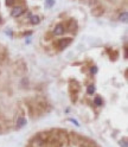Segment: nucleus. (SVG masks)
I'll list each match as a JSON object with an SVG mask.
<instances>
[{
	"label": "nucleus",
	"instance_id": "20",
	"mask_svg": "<svg viewBox=\"0 0 128 147\" xmlns=\"http://www.w3.org/2000/svg\"><path fill=\"white\" fill-rule=\"evenodd\" d=\"M120 145H121V147H127V140H126V139H123V142L121 141V142H120Z\"/></svg>",
	"mask_w": 128,
	"mask_h": 147
},
{
	"label": "nucleus",
	"instance_id": "2",
	"mask_svg": "<svg viewBox=\"0 0 128 147\" xmlns=\"http://www.w3.org/2000/svg\"><path fill=\"white\" fill-rule=\"evenodd\" d=\"M79 91H81V86H79L78 82L74 81V80H70V82H69V95H70V100L74 103L78 98Z\"/></svg>",
	"mask_w": 128,
	"mask_h": 147
},
{
	"label": "nucleus",
	"instance_id": "8",
	"mask_svg": "<svg viewBox=\"0 0 128 147\" xmlns=\"http://www.w3.org/2000/svg\"><path fill=\"white\" fill-rule=\"evenodd\" d=\"M24 11H25L24 6H22V5L14 6V7H13V10H12V12H11V16H12V17H14V18L20 17V16L24 13Z\"/></svg>",
	"mask_w": 128,
	"mask_h": 147
},
{
	"label": "nucleus",
	"instance_id": "18",
	"mask_svg": "<svg viewBox=\"0 0 128 147\" xmlns=\"http://www.w3.org/2000/svg\"><path fill=\"white\" fill-rule=\"evenodd\" d=\"M55 4V0H46L45 1V5H46V7H52Z\"/></svg>",
	"mask_w": 128,
	"mask_h": 147
},
{
	"label": "nucleus",
	"instance_id": "17",
	"mask_svg": "<svg viewBox=\"0 0 128 147\" xmlns=\"http://www.w3.org/2000/svg\"><path fill=\"white\" fill-rule=\"evenodd\" d=\"M15 1H17V0H6V5L8 7H12V6L15 5Z\"/></svg>",
	"mask_w": 128,
	"mask_h": 147
},
{
	"label": "nucleus",
	"instance_id": "1",
	"mask_svg": "<svg viewBox=\"0 0 128 147\" xmlns=\"http://www.w3.org/2000/svg\"><path fill=\"white\" fill-rule=\"evenodd\" d=\"M51 131H44L37 133L29 142V147H46V141L50 136Z\"/></svg>",
	"mask_w": 128,
	"mask_h": 147
},
{
	"label": "nucleus",
	"instance_id": "11",
	"mask_svg": "<svg viewBox=\"0 0 128 147\" xmlns=\"http://www.w3.org/2000/svg\"><path fill=\"white\" fill-rule=\"evenodd\" d=\"M30 22H31L32 25H37V24H39V22H40V18H39L38 16H31V17H30Z\"/></svg>",
	"mask_w": 128,
	"mask_h": 147
},
{
	"label": "nucleus",
	"instance_id": "4",
	"mask_svg": "<svg viewBox=\"0 0 128 147\" xmlns=\"http://www.w3.org/2000/svg\"><path fill=\"white\" fill-rule=\"evenodd\" d=\"M27 71V67L24 61H18L15 64H14V72L18 74V75H23V74H25Z\"/></svg>",
	"mask_w": 128,
	"mask_h": 147
},
{
	"label": "nucleus",
	"instance_id": "14",
	"mask_svg": "<svg viewBox=\"0 0 128 147\" xmlns=\"http://www.w3.org/2000/svg\"><path fill=\"white\" fill-rule=\"evenodd\" d=\"M110 51V50H109ZM109 57H110V59L112 61H116L117 59V51H115V50H113V51H110V55H109Z\"/></svg>",
	"mask_w": 128,
	"mask_h": 147
},
{
	"label": "nucleus",
	"instance_id": "12",
	"mask_svg": "<svg viewBox=\"0 0 128 147\" xmlns=\"http://www.w3.org/2000/svg\"><path fill=\"white\" fill-rule=\"evenodd\" d=\"M7 131V125L3 121V120H0V134H3Z\"/></svg>",
	"mask_w": 128,
	"mask_h": 147
},
{
	"label": "nucleus",
	"instance_id": "10",
	"mask_svg": "<svg viewBox=\"0 0 128 147\" xmlns=\"http://www.w3.org/2000/svg\"><path fill=\"white\" fill-rule=\"evenodd\" d=\"M26 125V119L24 117V116H19L17 119V121H15V126H17V128H22V127H24Z\"/></svg>",
	"mask_w": 128,
	"mask_h": 147
},
{
	"label": "nucleus",
	"instance_id": "15",
	"mask_svg": "<svg viewBox=\"0 0 128 147\" xmlns=\"http://www.w3.org/2000/svg\"><path fill=\"white\" fill-rule=\"evenodd\" d=\"M94 102H95L96 106H102V105H103V100L100 97V96H96L95 100H94Z\"/></svg>",
	"mask_w": 128,
	"mask_h": 147
},
{
	"label": "nucleus",
	"instance_id": "19",
	"mask_svg": "<svg viewBox=\"0 0 128 147\" xmlns=\"http://www.w3.org/2000/svg\"><path fill=\"white\" fill-rule=\"evenodd\" d=\"M90 72H91V74H96V72H97V68H96V67H91Z\"/></svg>",
	"mask_w": 128,
	"mask_h": 147
},
{
	"label": "nucleus",
	"instance_id": "16",
	"mask_svg": "<svg viewBox=\"0 0 128 147\" xmlns=\"http://www.w3.org/2000/svg\"><path fill=\"white\" fill-rule=\"evenodd\" d=\"M127 12H123V13H121L120 14V18H119V19H120V22H122V23H126L127 22Z\"/></svg>",
	"mask_w": 128,
	"mask_h": 147
},
{
	"label": "nucleus",
	"instance_id": "9",
	"mask_svg": "<svg viewBox=\"0 0 128 147\" xmlns=\"http://www.w3.org/2000/svg\"><path fill=\"white\" fill-rule=\"evenodd\" d=\"M64 32H65V27H64L62 24H57L55 26V29H53L55 36H62V34H64Z\"/></svg>",
	"mask_w": 128,
	"mask_h": 147
},
{
	"label": "nucleus",
	"instance_id": "21",
	"mask_svg": "<svg viewBox=\"0 0 128 147\" xmlns=\"http://www.w3.org/2000/svg\"><path fill=\"white\" fill-rule=\"evenodd\" d=\"M3 23V19H1V18H0V24H1Z\"/></svg>",
	"mask_w": 128,
	"mask_h": 147
},
{
	"label": "nucleus",
	"instance_id": "5",
	"mask_svg": "<svg viewBox=\"0 0 128 147\" xmlns=\"http://www.w3.org/2000/svg\"><path fill=\"white\" fill-rule=\"evenodd\" d=\"M71 43H72V38H71V37L61 38L59 40H57V48H58L59 50H64L65 48H68Z\"/></svg>",
	"mask_w": 128,
	"mask_h": 147
},
{
	"label": "nucleus",
	"instance_id": "13",
	"mask_svg": "<svg viewBox=\"0 0 128 147\" xmlns=\"http://www.w3.org/2000/svg\"><path fill=\"white\" fill-rule=\"evenodd\" d=\"M95 90H96V88H95L94 84H89L88 88H87V93H88L89 95H93V94L95 93Z\"/></svg>",
	"mask_w": 128,
	"mask_h": 147
},
{
	"label": "nucleus",
	"instance_id": "6",
	"mask_svg": "<svg viewBox=\"0 0 128 147\" xmlns=\"http://www.w3.org/2000/svg\"><path fill=\"white\" fill-rule=\"evenodd\" d=\"M104 13V7L102 5H95L93 8H91V14H93L94 17H101L102 14Z\"/></svg>",
	"mask_w": 128,
	"mask_h": 147
},
{
	"label": "nucleus",
	"instance_id": "7",
	"mask_svg": "<svg viewBox=\"0 0 128 147\" xmlns=\"http://www.w3.org/2000/svg\"><path fill=\"white\" fill-rule=\"evenodd\" d=\"M68 32H70V33H74V32H76V30H77V22L75 20V19H70V20H68L67 22V29H65Z\"/></svg>",
	"mask_w": 128,
	"mask_h": 147
},
{
	"label": "nucleus",
	"instance_id": "3",
	"mask_svg": "<svg viewBox=\"0 0 128 147\" xmlns=\"http://www.w3.org/2000/svg\"><path fill=\"white\" fill-rule=\"evenodd\" d=\"M64 145L62 144V141L59 140V138L57 136L56 132H55V129L51 131L50 133V136L49 139L46 141V147H63Z\"/></svg>",
	"mask_w": 128,
	"mask_h": 147
}]
</instances>
